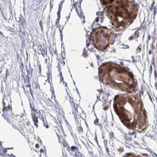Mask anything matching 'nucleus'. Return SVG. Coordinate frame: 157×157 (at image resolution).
Masks as SVG:
<instances>
[{"label": "nucleus", "instance_id": "1", "mask_svg": "<svg viewBox=\"0 0 157 157\" xmlns=\"http://www.w3.org/2000/svg\"><path fill=\"white\" fill-rule=\"evenodd\" d=\"M114 109L122 123L129 129L143 132L147 128V114L139 95L116 96Z\"/></svg>", "mask_w": 157, "mask_h": 157}, {"label": "nucleus", "instance_id": "2", "mask_svg": "<svg viewBox=\"0 0 157 157\" xmlns=\"http://www.w3.org/2000/svg\"><path fill=\"white\" fill-rule=\"evenodd\" d=\"M101 81L109 87L129 93L137 90V83L133 75L120 65L109 62L102 65L99 69Z\"/></svg>", "mask_w": 157, "mask_h": 157}, {"label": "nucleus", "instance_id": "3", "mask_svg": "<svg viewBox=\"0 0 157 157\" xmlns=\"http://www.w3.org/2000/svg\"><path fill=\"white\" fill-rule=\"evenodd\" d=\"M113 27L121 30L126 29L136 18L138 6L131 1H101Z\"/></svg>", "mask_w": 157, "mask_h": 157}, {"label": "nucleus", "instance_id": "4", "mask_svg": "<svg viewBox=\"0 0 157 157\" xmlns=\"http://www.w3.org/2000/svg\"><path fill=\"white\" fill-rule=\"evenodd\" d=\"M114 33L111 30L100 27L91 33L90 41L97 49L103 51L112 43Z\"/></svg>", "mask_w": 157, "mask_h": 157}, {"label": "nucleus", "instance_id": "5", "mask_svg": "<svg viewBox=\"0 0 157 157\" xmlns=\"http://www.w3.org/2000/svg\"><path fill=\"white\" fill-rule=\"evenodd\" d=\"M124 157H140V156H136L134 154H132V153H128L126 155H125L124 156Z\"/></svg>", "mask_w": 157, "mask_h": 157}]
</instances>
